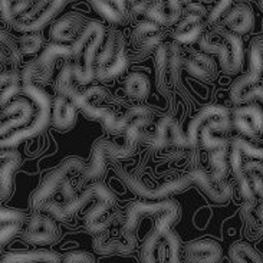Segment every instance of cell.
<instances>
[{"mask_svg":"<svg viewBox=\"0 0 263 263\" xmlns=\"http://www.w3.org/2000/svg\"><path fill=\"white\" fill-rule=\"evenodd\" d=\"M153 120V114H145L137 118L128 128L125 129V138L121 145H115L108 140H100L93 144L91 151V161L86 164L84 171L81 173L77 183V190H81L89 183H95L105 173L107 160H124L134 156L138 144L142 141L145 135V127Z\"/></svg>","mask_w":263,"mask_h":263,"instance_id":"cell-1","label":"cell"},{"mask_svg":"<svg viewBox=\"0 0 263 263\" xmlns=\"http://www.w3.org/2000/svg\"><path fill=\"white\" fill-rule=\"evenodd\" d=\"M73 81L75 79H73L72 65L71 62H68L62 66V69L59 72L57 86H55L57 93L65 95L86 118L101 122L109 133L115 134L118 115L102 105L108 97L107 91L102 86H89L85 91H79L78 88L73 85Z\"/></svg>","mask_w":263,"mask_h":263,"instance_id":"cell-2","label":"cell"},{"mask_svg":"<svg viewBox=\"0 0 263 263\" xmlns=\"http://www.w3.org/2000/svg\"><path fill=\"white\" fill-rule=\"evenodd\" d=\"M232 128V112L228 108L223 105H206L192 118L185 137L190 147L201 145L207 151H212L230 144L221 134H226Z\"/></svg>","mask_w":263,"mask_h":263,"instance_id":"cell-3","label":"cell"},{"mask_svg":"<svg viewBox=\"0 0 263 263\" xmlns=\"http://www.w3.org/2000/svg\"><path fill=\"white\" fill-rule=\"evenodd\" d=\"M107 36L105 26L97 21H88L85 28L71 45L72 72L75 82L89 85L95 79V64L102 43Z\"/></svg>","mask_w":263,"mask_h":263,"instance_id":"cell-4","label":"cell"},{"mask_svg":"<svg viewBox=\"0 0 263 263\" xmlns=\"http://www.w3.org/2000/svg\"><path fill=\"white\" fill-rule=\"evenodd\" d=\"M181 209L176 200L167 199L160 201H137L127 207L121 221V232L129 239L137 237L140 223L144 219H154L151 229L158 232H167L173 229V224L180 219Z\"/></svg>","mask_w":263,"mask_h":263,"instance_id":"cell-5","label":"cell"},{"mask_svg":"<svg viewBox=\"0 0 263 263\" xmlns=\"http://www.w3.org/2000/svg\"><path fill=\"white\" fill-rule=\"evenodd\" d=\"M229 164L243 200L253 197L250 178L263 180V148L245 138H236L229 144Z\"/></svg>","mask_w":263,"mask_h":263,"instance_id":"cell-6","label":"cell"},{"mask_svg":"<svg viewBox=\"0 0 263 263\" xmlns=\"http://www.w3.org/2000/svg\"><path fill=\"white\" fill-rule=\"evenodd\" d=\"M199 48L207 55L219 58L221 71L226 75H237L245 61V46L240 36L223 26L212 29L200 37Z\"/></svg>","mask_w":263,"mask_h":263,"instance_id":"cell-7","label":"cell"},{"mask_svg":"<svg viewBox=\"0 0 263 263\" xmlns=\"http://www.w3.org/2000/svg\"><path fill=\"white\" fill-rule=\"evenodd\" d=\"M22 93L33 102L35 115L29 125L14 131L5 138H0V151L12 149L23 141L35 138L46 131L50 124V111H52V98L42 86H37L30 82L22 84Z\"/></svg>","mask_w":263,"mask_h":263,"instance_id":"cell-8","label":"cell"},{"mask_svg":"<svg viewBox=\"0 0 263 263\" xmlns=\"http://www.w3.org/2000/svg\"><path fill=\"white\" fill-rule=\"evenodd\" d=\"M85 165L84 160H81L78 157H69V158H65L61 164H58L53 170H50L43 177L41 184L36 187V190L32 193L29 199V207L32 213L42 212L43 207L55 199L58 193L62 192L64 185L68 181L73 180L72 177L79 178Z\"/></svg>","mask_w":263,"mask_h":263,"instance_id":"cell-9","label":"cell"},{"mask_svg":"<svg viewBox=\"0 0 263 263\" xmlns=\"http://www.w3.org/2000/svg\"><path fill=\"white\" fill-rule=\"evenodd\" d=\"M230 100L235 105H245L253 101L263 104V37H256L250 43L249 71L233 82Z\"/></svg>","mask_w":263,"mask_h":263,"instance_id":"cell-10","label":"cell"},{"mask_svg":"<svg viewBox=\"0 0 263 263\" xmlns=\"http://www.w3.org/2000/svg\"><path fill=\"white\" fill-rule=\"evenodd\" d=\"M127 66L128 55L125 50L124 36L117 29H112L107 33L105 41L98 52L95 64V78L101 82L112 81L122 75Z\"/></svg>","mask_w":263,"mask_h":263,"instance_id":"cell-11","label":"cell"},{"mask_svg":"<svg viewBox=\"0 0 263 263\" xmlns=\"http://www.w3.org/2000/svg\"><path fill=\"white\" fill-rule=\"evenodd\" d=\"M141 263H181V240L171 229L158 232L151 229L140 248Z\"/></svg>","mask_w":263,"mask_h":263,"instance_id":"cell-12","label":"cell"},{"mask_svg":"<svg viewBox=\"0 0 263 263\" xmlns=\"http://www.w3.org/2000/svg\"><path fill=\"white\" fill-rule=\"evenodd\" d=\"M183 66L181 52L176 42L161 43L156 49V86L158 92L168 97L180 82Z\"/></svg>","mask_w":263,"mask_h":263,"instance_id":"cell-13","label":"cell"},{"mask_svg":"<svg viewBox=\"0 0 263 263\" xmlns=\"http://www.w3.org/2000/svg\"><path fill=\"white\" fill-rule=\"evenodd\" d=\"M71 58V46L52 42L45 46L37 57L30 61L21 72L22 84L30 82L37 86L48 84L53 75L55 65L59 59H69Z\"/></svg>","mask_w":263,"mask_h":263,"instance_id":"cell-14","label":"cell"},{"mask_svg":"<svg viewBox=\"0 0 263 263\" xmlns=\"http://www.w3.org/2000/svg\"><path fill=\"white\" fill-rule=\"evenodd\" d=\"M117 173L120 174V178H121V181L127 189H129L137 196H140L141 199L148 200V201L167 200L170 199L171 196L178 194V193H183L189 187H192L190 178H189L187 174L178 178H174V180H170V181L163 183V184L156 185V187H149L144 181H141L137 176L131 174L128 171L117 170Z\"/></svg>","mask_w":263,"mask_h":263,"instance_id":"cell-15","label":"cell"},{"mask_svg":"<svg viewBox=\"0 0 263 263\" xmlns=\"http://www.w3.org/2000/svg\"><path fill=\"white\" fill-rule=\"evenodd\" d=\"M207 14H209V9L204 5L187 3L173 32L174 41L181 45H192L199 42L200 37L204 33Z\"/></svg>","mask_w":263,"mask_h":263,"instance_id":"cell-16","label":"cell"},{"mask_svg":"<svg viewBox=\"0 0 263 263\" xmlns=\"http://www.w3.org/2000/svg\"><path fill=\"white\" fill-rule=\"evenodd\" d=\"M61 228L58 221L43 212L32 213L21 230L22 239L33 246H49L61 239Z\"/></svg>","mask_w":263,"mask_h":263,"instance_id":"cell-17","label":"cell"},{"mask_svg":"<svg viewBox=\"0 0 263 263\" xmlns=\"http://www.w3.org/2000/svg\"><path fill=\"white\" fill-rule=\"evenodd\" d=\"M69 2L71 0H49L42 6L33 3V6L30 7L26 13L22 14L17 21H14L12 26L14 30L22 32V33L39 32L45 26H48L55 17H58V14L64 10Z\"/></svg>","mask_w":263,"mask_h":263,"instance_id":"cell-18","label":"cell"},{"mask_svg":"<svg viewBox=\"0 0 263 263\" xmlns=\"http://www.w3.org/2000/svg\"><path fill=\"white\" fill-rule=\"evenodd\" d=\"M142 141H145L154 149H165V148H190V144L185 134L181 131L177 121L165 115L161 117L156 125L154 134L144 135Z\"/></svg>","mask_w":263,"mask_h":263,"instance_id":"cell-19","label":"cell"},{"mask_svg":"<svg viewBox=\"0 0 263 263\" xmlns=\"http://www.w3.org/2000/svg\"><path fill=\"white\" fill-rule=\"evenodd\" d=\"M35 115L33 102L26 98H16L0 111V138H5L30 124Z\"/></svg>","mask_w":263,"mask_h":263,"instance_id":"cell-20","label":"cell"},{"mask_svg":"<svg viewBox=\"0 0 263 263\" xmlns=\"http://www.w3.org/2000/svg\"><path fill=\"white\" fill-rule=\"evenodd\" d=\"M115 223L101 235L92 237V248L100 255H129L137 249L138 240L129 239L121 232V224Z\"/></svg>","mask_w":263,"mask_h":263,"instance_id":"cell-21","label":"cell"},{"mask_svg":"<svg viewBox=\"0 0 263 263\" xmlns=\"http://www.w3.org/2000/svg\"><path fill=\"white\" fill-rule=\"evenodd\" d=\"M232 127L246 138H259L263 134V109L255 102L237 105L232 112Z\"/></svg>","mask_w":263,"mask_h":263,"instance_id":"cell-22","label":"cell"},{"mask_svg":"<svg viewBox=\"0 0 263 263\" xmlns=\"http://www.w3.org/2000/svg\"><path fill=\"white\" fill-rule=\"evenodd\" d=\"M192 185H197L203 194L216 204H226L232 197V185L226 180H216V178L203 168H196L189 174Z\"/></svg>","mask_w":263,"mask_h":263,"instance_id":"cell-23","label":"cell"},{"mask_svg":"<svg viewBox=\"0 0 263 263\" xmlns=\"http://www.w3.org/2000/svg\"><path fill=\"white\" fill-rule=\"evenodd\" d=\"M88 23L84 14L72 12L61 16L59 19L53 22L50 26V39L52 42L61 43V45H68L71 46L72 42L78 37Z\"/></svg>","mask_w":263,"mask_h":263,"instance_id":"cell-24","label":"cell"},{"mask_svg":"<svg viewBox=\"0 0 263 263\" xmlns=\"http://www.w3.org/2000/svg\"><path fill=\"white\" fill-rule=\"evenodd\" d=\"M163 26L148 19L140 22L133 33V45L140 55H148L153 50H156L163 43Z\"/></svg>","mask_w":263,"mask_h":263,"instance_id":"cell-25","label":"cell"},{"mask_svg":"<svg viewBox=\"0 0 263 263\" xmlns=\"http://www.w3.org/2000/svg\"><path fill=\"white\" fill-rule=\"evenodd\" d=\"M183 257L187 263H220L223 249L213 239H200L185 246Z\"/></svg>","mask_w":263,"mask_h":263,"instance_id":"cell-26","label":"cell"},{"mask_svg":"<svg viewBox=\"0 0 263 263\" xmlns=\"http://www.w3.org/2000/svg\"><path fill=\"white\" fill-rule=\"evenodd\" d=\"M77 115L78 109L65 95L57 93L55 98H52L50 124L53 125V128L61 133L71 131L77 124Z\"/></svg>","mask_w":263,"mask_h":263,"instance_id":"cell-27","label":"cell"},{"mask_svg":"<svg viewBox=\"0 0 263 263\" xmlns=\"http://www.w3.org/2000/svg\"><path fill=\"white\" fill-rule=\"evenodd\" d=\"M223 17H224L223 28H226L237 36L249 33L255 26V13L248 3H237L232 6Z\"/></svg>","mask_w":263,"mask_h":263,"instance_id":"cell-28","label":"cell"},{"mask_svg":"<svg viewBox=\"0 0 263 263\" xmlns=\"http://www.w3.org/2000/svg\"><path fill=\"white\" fill-rule=\"evenodd\" d=\"M22 164L21 154L14 148L0 151V200H6L13 192V178Z\"/></svg>","mask_w":263,"mask_h":263,"instance_id":"cell-29","label":"cell"},{"mask_svg":"<svg viewBox=\"0 0 263 263\" xmlns=\"http://www.w3.org/2000/svg\"><path fill=\"white\" fill-rule=\"evenodd\" d=\"M240 219L245 223L246 233L250 239L263 237V197H255L243 201Z\"/></svg>","mask_w":263,"mask_h":263,"instance_id":"cell-30","label":"cell"},{"mask_svg":"<svg viewBox=\"0 0 263 263\" xmlns=\"http://www.w3.org/2000/svg\"><path fill=\"white\" fill-rule=\"evenodd\" d=\"M183 66L193 78L200 79V81H212L216 78V73H217V66L213 58L201 50L192 52L189 57L184 58Z\"/></svg>","mask_w":263,"mask_h":263,"instance_id":"cell-31","label":"cell"},{"mask_svg":"<svg viewBox=\"0 0 263 263\" xmlns=\"http://www.w3.org/2000/svg\"><path fill=\"white\" fill-rule=\"evenodd\" d=\"M0 263H62V257L48 249L16 250L3 255Z\"/></svg>","mask_w":263,"mask_h":263,"instance_id":"cell-32","label":"cell"},{"mask_svg":"<svg viewBox=\"0 0 263 263\" xmlns=\"http://www.w3.org/2000/svg\"><path fill=\"white\" fill-rule=\"evenodd\" d=\"M124 89L125 93L133 100L142 101L145 100L151 91V81L148 75L144 72H131L128 77L125 78L124 82Z\"/></svg>","mask_w":263,"mask_h":263,"instance_id":"cell-33","label":"cell"},{"mask_svg":"<svg viewBox=\"0 0 263 263\" xmlns=\"http://www.w3.org/2000/svg\"><path fill=\"white\" fill-rule=\"evenodd\" d=\"M21 59L22 53L16 41L0 28V65L6 66L7 69H14L21 64Z\"/></svg>","mask_w":263,"mask_h":263,"instance_id":"cell-34","label":"cell"},{"mask_svg":"<svg viewBox=\"0 0 263 263\" xmlns=\"http://www.w3.org/2000/svg\"><path fill=\"white\" fill-rule=\"evenodd\" d=\"M229 260L232 263H263V256L250 243L236 242L229 248Z\"/></svg>","mask_w":263,"mask_h":263,"instance_id":"cell-35","label":"cell"},{"mask_svg":"<svg viewBox=\"0 0 263 263\" xmlns=\"http://www.w3.org/2000/svg\"><path fill=\"white\" fill-rule=\"evenodd\" d=\"M209 163H210V174L216 180H226L229 170H230V164H229V145L220 147V148L212 149L210 157H209Z\"/></svg>","mask_w":263,"mask_h":263,"instance_id":"cell-36","label":"cell"},{"mask_svg":"<svg viewBox=\"0 0 263 263\" xmlns=\"http://www.w3.org/2000/svg\"><path fill=\"white\" fill-rule=\"evenodd\" d=\"M32 6L33 0H0V16L6 23L12 25Z\"/></svg>","mask_w":263,"mask_h":263,"instance_id":"cell-37","label":"cell"},{"mask_svg":"<svg viewBox=\"0 0 263 263\" xmlns=\"http://www.w3.org/2000/svg\"><path fill=\"white\" fill-rule=\"evenodd\" d=\"M187 3H200V5H212L209 9L207 14V25H214L216 22H219L228 13V10L233 5V0H181V5Z\"/></svg>","mask_w":263,"mask_h":263,"instance_id":"cell-38","label":"cell"},{"mask_svg":"<svg viewBox=\"0 0 263 263\" xmlns=\"http://www.w3.org/2000/svg\"><path fill=\"white\" fill-rule=\"evenodd\" d=\"M16 43H17V48L21 50L22 55H35L42 49L43 37L41 33L32 32V33L22 35Z\"/></svg>","mask_w":263,"mask_h":263,"instance_id":"cell-39","label":"cell"},{"mask_svg":"<svg viewBox=\"0 0 263 263\" xmlns=\"http://www.w3.org/2000/svg\"><path fill=\"white\" fill-rule=\"evenodd\" d=\"M91 7H92L93 10L97 12V13L102 16L105 21L111 22V23H115V25H121V23H125L124 21V17H122L121 14L118 13L115 9L108 5L105 0H86Z\"/></svg>","mask_w":263,"mask_h":263,"instance_id":"cell-40","label":"cell"},{"mask_svg":"<svg viewBox=\"0 0 263 263\" xmlns=\"http://www.w3.org/2000/svg\"><path fill=\"white\" fill-rule=\"evenodd\" d=\"M23 224L21 223H7V224H0V250L13 239L14 236L21 235V230Z\"/></svg>","mask_w":263,"mask_h":263,"instance_id":"cell-41","label":"cell"},{"mask_svg":"<svg viewBox=\"0 0 263 263\" xmlns=\"http://www.w3.org/2000/svg\"><path fill=\"white\" fill-rule=\"evenodd\" d=\"M62 263H97V260L89 252L72 250L62 257Z\"/></svg>","mask_w":263,"mask_h":263,"instance_id":"cell-42","label":"cell"},{"mask_svg":"<svg viewBox=\"0 0 263 263\" xmlns=\"http://www.w3.org/2000/svg\"><path fill=\"white\" fill-rule=\"evenodd\" d=\"M109 6L115 9L118 13L124 17V21L127 22L131 17V12H129V5L127 0H105Z\"/></svg>","mask_w":263,"mask_h":263,"instance_id":"cell-43","label":"cell"},{"mask_svg":"<svg viewBox=\"0 0 263 263\" xmlns=\"http://www.w3.org/2000/svg\"><path fill=\"white\" fill-rule=\"evenodd\" d=\"M260 6L263 7V0H260Z\"/></svg>","mask_w":263,"mask_h":263,"instance_id":"cell-44","label":"cell"}]
</instances>
